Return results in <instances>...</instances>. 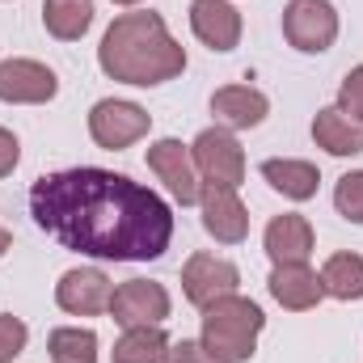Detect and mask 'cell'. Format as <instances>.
<instances>
[{"instance_id":"6da1fadb","label":"cell","mask_w":363,"mask_h":363,"mask_svg":"<svg viewBox=\"0 0 363 363\" xmlns=\"http://www.w3.org/2000/svg\"><path fill=\"white\" fill-rule=\"evenodd\" d=\"M30 216L64 250L101 262H157L174 241V207L114 169H60L30 186Z\"/></svg>"},{"instance_id":"7a4b0ae2","label":"cell","mask_w":363,"mask_h":363,"mask_svg":"<svg viewBox=\"0 0 363 363\" xmlns=\"http://www.w3.org/2000/svg\"><path fill=\"white\" fill-rule=\"evenodd\" d=\"M97 64L110 81L152 89L186 72V47L169 34L161 13L140 9V13H123L110 21L97 47Z\"/></svg>"},{"instance_id":"3957f363","label":"cell","mask_w":363,"mask_h":363,"mask_svg":"<svg viewBox=\"0 0 363 363\" xmlns=\"http://www.w3.org/2000/svg\"><path fill=\"white\" fill-rule=\"evenodd\" d=\"M267 325V313L250 296H220L203 308V347L224 363H250L258 351V334Z\"/></svg>"},{"instance_id":"277c9868","label":"cell","mask_w":363,"mask_h":363,"mask_svg":"<svg viewBox=\"0 0 363 363\" xmlns=\"http://www.w3.org/2000/svg\"><path fill=\"white\" fill-rule=\"evenodd\" d=\"M194 169L203 186H220V190H237L245 182V148L237 144L233 131L224 127H207L199 131V140L190 144Z\"/></svg>"},{"instance_id":"5b68a950","label":"cell","mask_w":363,"mask_h":363,"mask_svg":"<svg viewBox=\"0 0 363 363\" xmlns=\"http://www.w3.org/2000/svg\"><path fill=\"white\" fill-rule=\"evenodd\" d=\"M152 131V114L135 101H123V97H101L89 110V135L97 148L106 152H123L131 148L135 140H144Z\"/></svg>"},{"instance_id":"8992f818","label":"cell","mask_w":363,"mask_h":363,"mask_svg":"<svg viewBox=\"0 0 363 363\" xmlns=\"http://www.w3.org/2000/svg\"><path fill=\"white\" fill-rule=\"evenodd\" d=\"M283 38L304 51V55H321L334 47L338 38V9L330 0H287L283 9Z\"/></svg>"},{"instance_id":"52a82bcc","label":"cell","mask_w":363,"mask_h":363,"mask_svg":"<svg viewBox=\"0 0 363 363\" xmlns=\"http://www.w3.org/2000/svg\"><path fill=\"white\" fill-rule=\"evenodd\" d=\"M169 291L165 283H152V279H127L114 287L110 296V317L114 325L123 330H140V325H161L169 317Z\"/></svg>"},{"instance_id":"ba28073f","label":"cell","mask_w":363,"mask_h":363,"mask_svg":"<svg viewBox=\"0 0 363 363\" xmlns=\"http://www.w3.org/2000/svg\"><path fill=\"white\" fill-rule=\"evenodd\" d=\"M241 287V271L228 262V258H216V254H190L186 267H182V291L194 308H207L216 304L220 296H233Z\"/></svg>"},{"instance_id":"9c48e42d","label":"cell","mask_w":363,"mask_h":363,"mask_svg":"<svg viewBox=\"0 0 363 363\" xmlns=\"http://www.w3.org/2000/svg\"><path fill=\"white\" fill-rule=\"evenodd\" d=\"M55 93H60V77L47 64L21 60V55L0 60V101H9V106H43Z\"/></svg>"},{"instance_id":"30bf717a","label":"cell","mask_w":363,"mask_h":363,"mask_svg":"<svg viewBox=\"0 0 363 363\" xmlns=\"http://www.w3.org/2000/svg\"><path fill=\"white\" fill-rule=\"evenodd\" d=\"M110 296H114V283H110V274L101 267H72L55 283V304L64 313H72V317L110 313Z\"/></svg>"},{"instance_id":"8fae6325","label":"cell","mask_w":363,"mask_h":363,"mask_svg":"<svg viewBox=\"0 0 363 363\" xmlns=\"http://www.w3.org/2000/svg\"><path fill=\"white\" fill-rule=\"evenodd\" d=\"M148 169L169 186V194L178 199L182 207L199 203L203 182H199L194 157H190V148H186L182 140H157V144H148Z\"/></svg>"},{"instance_id":"7c38bea8","label":"cell","mask_w":363,"mask_h":363,"mask_svg":"<svg viewBox=\"0 0 363 363\" xmlns=\"http://www.w3.org/2000/svg\"><path fill=\"white\" fill-rule=\"evenodd\" d=\"M203 207V228L207 237H216L220 245H241L250 237V211L237 199V190H220V186H203L199 194Z\"/></svg>"},{"instance_id":"4fadbf2b","label":"cell","mask_w":363,"mask_h":363,"mask_svg":"<svg viewBox=\"0 0 363 363\" xmlns=\"http://www.w3.org/2000/svg\"><path fill=\"white\" fill-rule=\"evenodd\" d=\"M190 30L203 47L224 55L241 43V13L228 0H190Z\"/></svg>"},{"instance_id":"5bb4252c","label":"cell","mask_w":363,"mask_h":363,"mask_svg":"<svg viewBox=\"0 0 363 363\" xmlns=\"http://www.w3.org/2000/svg\"><path fill=\"white\" fill-rule=\"evenodd\" d=\"M211 114H216V127H224V131H250V127L267 123L271 101L254 85H224L211 93Z\"/></svg>"},{"instance_id":"9a60e30c","label":"cell","mask_w":363,"mask_h":363,"mask_svg":"<svg viewBox=\"0 0 363 363\" xmlns=\"http://www.w3.org/2000/svg\"><path fill=\"white\" fill-rule=\"evenodd\" d=\"M262 245H267V258H271L274 267H287V262H308L317 237H313V224L304 216L283 211V216H274L271 224H267Z\"/></svg>"},{"instance_id":"2e32d148","label":"cell","mask_w":363,"mask_h":363,"mask_svg":"<svg viewBox=\"0 0 363 363\" xmlns=\"http://www.w3.org/2000/svg\"><path fill=\"white\" fill-rule=\"evenodd\" d=\"M271 296L287 308V313H308L321 304L325 287H321V274L308 271V262H287V267H274L271 271Z\"/></svg>"},{"instance_id":"e0dca14e","label":"cell","mask_w":363,"mask_h":363,"mask_svg":"<svg viewBox=\"0 0 363 363\" xmlns=\"http://www.w3.org/2000/svg\"><path fill=\"white\" fill-rule=\"evenodd\" d=\"M313 144L325 148L330 157H355V152H363V123L338 106H325L313 118Z\"/></svg>"},{"instance_id":"ac0fdd59","label":"cell","mask_w":363,"mask_h":363,"mask_svg":"<svg viewBox=\"0 0 363 363\" xmlns=\"http://www.w3.org/2000/svg\"><path fill=\"white\" fill-rule=\"evenodd\" d=\"M262 178L271 182V190H279L291 203H308L321 186V169L313 161H296V157H271L262 161Z\"/></svg>"},{"instance_id":"d6986e66","label":"cell","mask_w":363,"mask_h":363,"mask_svg":"<svg viewBox=\"0 0 363 363\" xmlns=\"http://www.w3.org/2000/svg\"><path fill=\"white\" fill-rule=\"evenodd\" d=\"M43 26L60 43L85 38L93 26V0H43Z\"/></svg>"},{"instance_id":"ffe728a7","label":"cell","mask_w":363,"mask_h":363,"mask_svg":"<svg viewBox=\"0 0 363 363\" xmlns=\"http://www.w3.org/2000/svg\"><path fill=\"white\" fill-rule=\"evenodd\" d=\"M169 338L161 334V325H140V330H123V338L114 342L110 363H165Z\"/></svg>"},{"instance_id":"44dd1931","label":"cell","mask_w":363,"mask_h":363,"mask_svg":"<svg viewBox=\"0 0 363 363\" xmlns=\"http://www.w3.org/2000/svg\"><path fill=\"white\" fill-rule=\"evenodd\" d=\"M321 287L334 300H363V258L359 254H334V258H325Z\"/></svg>"},{"instance_id":"7402d4cb","label":"cell","mask_w":363,"mask_h":363,"mask_svg":"<svg viewBox=\"0 0 363 363\" xmlns=\"http://www.w3.org/2000/svg\"><path fill=\"white\" fill-rule=\"evenodd\" d=\"M51 363H97V334L81 325H60L47 334Z\"/></svg>"},{"instance_id":"603a6c76","label":"cell","mask_w":363,"mask_h":363,"mask_svg":"<svg viewBox=\"0 0 363 363\" xmlns=\"http://www.w3.org/2000/svg\"><path fill=\"white\" fill-rule=\"evenodd\" d=\"M334 207H338L342 220L363 224V169H351V174L338 178V186H334Z\"/></svg>"},{"instance_id":"cb8c5ba5","label":"cell","mask_w":363,"mask_h":363,"mask_svg":"<svg viewBox=\"0 0 363 363\" xmlns=\"http://www.w3.org/2000/svg\"><path fill=\"white\" fill-rule=\"evenodd\" d=\"M26 342H30L26 321L13 317V313H0V363H13L21 351H26Z\"/></svg>"},{"instance_id":"d4e9b609","label":"cell","mask_w":363,"mask_h":363,"mask_svg":"<svg viewBox=\"0 0 363 363\" xmlns=\"http://www.w3.org/2000/svg\"><path fill=\"white\" fill-rule=\"evenodd\" d=\"M338 110H347L351 118L363 123V64L342 77V85H338Z\"/></svg>"},{"instance_id":"484cf974","label":"cell","mask_w":363,"mask_h":363,"mask_svg":"<svg viewBox=\"0 0 363 363\" xmlns=\"http://www.w3.org/2000/svg\"><path fill=\"white\" fill-rule=\"evenodd\" d=\"M165 363H224L216 359L203 342H190V338H178V342H169V351H165Z\"/></svg>"},{"instance_id":"4316f807","label":"cell","mask_w":363,"mask_h":363,"mask_svg":"<svg viewBox=\"0 0 363 363\" xmlns=\"http://www.w3.org/2000/svg\"><path fill=\"white\" fill-rule=\"evenodd\" d=\"M17 161H21V144L9 127H0V178H9L17 169Z\"/></svg>"},{"instance_id":"83f0119b","label":"cell","mask_w":363,"mask_h":363,"mask_svg":"<svg viewBox=\"0 0 363 363\" xmlns=\"http://www.w3.org/2000/svg\"><path fill=\"white\" fill-rule=\"evenodd\" d=\"M9 250H13V233H9V228H4V224H0V258H4V254H9Z\"/></svg>"},{"instance_id":"f1b7e54d","label":"cell","mask_w":363,"mask_h":363,"mask_svg":"<svg viewBox=\"0 0 363 363\" xmlns=\"http://www.w3.org/2000/svg\"><path fill=\"white\" fill-rule=\"evenodd\" d=\"M114 4H123V9H135V4H144V0H114Z\"/></svg>"}]
</instances>
